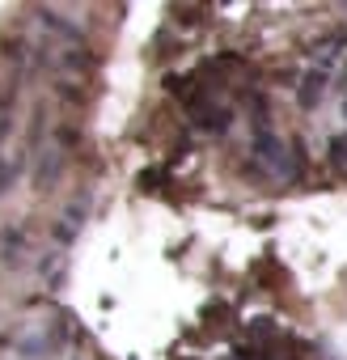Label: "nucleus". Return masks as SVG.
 <instances>
[{
	"label": "nucleus",
	"instance_id": "f257e3e1",
	"mask_svg": "<svg viewBox=\"0 0 347 360\" xmlns=\"http://www.w3.org/2000/svg\"><path fill=\"white\" fill-rule=\"evenodd\" d=\"M330 72H334V68H326V64H313V68L305 72V81H301V94H296L305 110H313V106L322 102V94H326V85H330Z\"/></svg>",
	"mask_w": 347,
	"mask_h": 360
},
{
	"label": "nucleus",
	"instance_id": "f03ea898",
	"mask_svg": "<svg viewBox=\"0 0 347 360\" xmlns=\"http://www.w3.org/2000/svg\"><path fill=\"white\" fill-rule=\"evenodd\" d=\"M330 165H334L339 174H347V131L330 140Z\"/></svg>",
	"mask_w": 347,
	"mask_h": 360
}]
</instances>
